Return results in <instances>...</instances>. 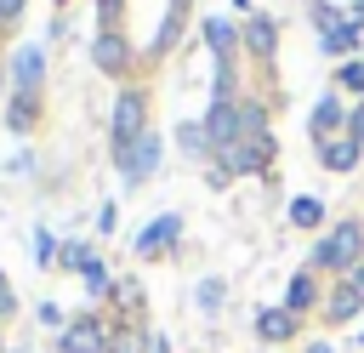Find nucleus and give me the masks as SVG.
I'll return each instance as SVG.
<instances>
[{"label": "nucleus", "instance_id": "obj_1", "mask_svg": "<svg viewBox=\"0 0 364 353\" xmlns=\"http://www.w3.org/2000/svg\"><path fill=\"white\" fill-rule=\"evenodd\" d=\"M159 154H165V142H159V131H142L131 148H114V165L131 176V182H142L154 165H159Z\"/></svg>", "mask_w": 364, "mask_h": 353}, {"label": "nucleus", "instance_id": "obj_2", "mask_svg": "<svg viewBox=\"0 0 364 353\" xmlns=\"http://www.w3.org/2000/svg\"><path fill=\"white\" fill-rule=\"evenodd\" d=\"M239 137H245V108H233V102L222 97V102L205 114V142H210V148H233Z\"/></svg>", "mask_w": 364, "mask_h": 353}, {"label": "nucleus", "instance_id": "obj_3", "mask_svg": "<svg viewBox=\"0 0 364 353\" xmlns=\"http://www.w3.org/2000/svg\"><path fill=\"white\" fill-rule=\"evenodd\" d=\"M142 137V91H119L114 97V148H131Z\"/></svg>", "mask_w": 364, "mask_h": 353}, {"label": "nucleus", "instance_id": "obj_4", "mask_svg": "<svg viewBox=\"0 0 364 353\" xmlns=\"http://www.w3.org/2000/svg\"><path fill=\"white\" fill-rule=\"evenodd\" d=\"M358 245H364V233L347 222L341 233H330V239L313 251V262H318V268H353V262H358Z\"/></svg>", "mask_w": 364, "mask_h": 353}, {"label": "nucleus", "instance_id": "obj_5", "mask_svg": "<svg viewBox=\"0 0 364 353\" xmlns=\"http://www.w3.org/2000/svg\"><path fill=\"white\" fill-rule=\"evenodd\" d=\"M313 23H318V34H324V51H353L358 46V17H336L330 6H313Z\"/></svg>", "mask_w": 364, "mask_h": 353}, {"label": "nucleus", "instance_id": "obj_6", "mask_svg": "<svg viewBox=\"0 0 364 353\" xmlns=\"http://www.w3.org/2000/svg\"><path fill=\"white\" fill-rule=\"evenodd\" d=\"M63 353H108V330H102V319H74L68 330H63Z\"/></svg>", "mask_w": 364, "mask_h": 353}, {"label": "nucleus", "instance_id": "obj_7", "mask_svg": "<svg viewBox=\"0 0 364 353\" xmlns=\"http://www.w3.org/2000/svg\"><path fill=\"white\" fill-rule=\"evenodd\" d=\"M176 222H182V216H159V222H154V228H148V233L136 239V251H142V256H154V251H165V245L176 239Z\"/></svg>", "mask_w": 364, "mask_h": 353}, {"label": "nucleus", "instance_id": "obj_8", "mask_svg": "<svg viewBox=\"0 0 364 353\" xmlns=\"http://www.w3.org/2000/svg\"><path fill=\"white\" fill-rule=\"evenodd\" d=\"M11 74H17V85H23V91H34V85H40V51H34V46H23V51L11 57Z\"/></svg>", "mask_w": 364, "mask_h": 353}, {"label": "nucleus", "instance_id": "obj_9", "mask_svg": "<svg viewBox=\"0 0 364 353\" xmlns=\"http://www.w3.org/2000/svg\"><path fill=\"white\" fill-rule=\"evenodd\" d=\"M256 330H262V336H267V342H284V336H290V330H296V319H290V313H284V307H267V313H262V319H256Z\"/></svg>", "mask_w": 364, "mask_h": 353}, {"label": "nucleus", "instance_id": "obj_10", "mask_svg": "<svg viewBox=\"0 0 364 353\" xmlns=\"http://www.w3.org/2000/svg\"><path fill=\"white\" fill-rule=\"evenodd\" d=\"M353 307H358V273H347V285L330 296V319H353Z\"/></svg>", "mask_w": 364, "mask_h": 353}, {"label": "nucleus", "instance_id": "obj_11", "mask_svg": "<svg viewBox=\"0 0 364 353\" xmlns=\"http://www.w3.org/2000/svg\"><path fill=\"white\" fill-rule=\"evenodd\" d=\"M182 11H188V0H171V11H165V23H159V34H154V51H165V46H176V28H182Z\"/></svg>", "mask_w": 364, "mask_h": 353}, {"label": "nucleus", "instance_id": "obj_12", "mask_svg": "<svg viewBox=\"0 0 364 353\" xmlns=\"http://www.w3.org/2000/svg\"><path fill=\"white\" fill-rule=\"evenodd\" d=\"M205 34H210V51H216V57H228V46H233V28H228L222 17H210V23H205Z\"/></svg>", "mask_w": 364, "mask_h": 353}, {"label": "nucleus", "instance_id": "obj_13", "mask_svg": "<svg viewBox=\"0 0 364 353\" xmlns=\"http://www.w3.org/2000/svg\"><path fill=\"white\" fill-rule=\"evenodd\" d=\"M318 216H324V205H318V199H296V205H290V222H296V228H313Z\"/></svg>", "mask_w": 364, "mask_h": 353}, {"label": "nucleus", "instance_id": "obj_14", "mask_svg": "<svg viewBox=\"0 0 364 353\" xmlns=\"http://www.w3.org/2000/svg\"><path fill=\"white\" fill-rule=\"evenodd\" d=\"M245 40H250V46H256V51H262V57H267V51H273V23H267V17H256V23H250V34H245Z\"/></svg>", "mask_w": 364, "mask_h": 353}, {"label": "nucleus", "instance_id": "obj_15", "mask_svg": "<svg viewBox=\"0 0 364 353\" xmlns=\"http://www.w3.org/2000/svg\"><path fill=\"white\" fill-rule=\"evenodd\" d=\"M108 353H148V342H142L136 330H119V336L108 342Z\"/></svg>", "mask_w": 364, "mask_h": 353}, {"label": "nucleus", "instance_id": "obj_16", "mask_svg": "<svg viewBox=\"0 0 364 353\" xmlns=\"http://www.w3.org/2000/svg\"><path fill=\"white\" fill-rule=\"evenodd\" d=\"M119 57H125L119 40H97V63H102V68H119Z\"/></svg>", "mask_w": 364, "mask_h": 353}, {"label": "nucleus", "instance_id": "obj_17", "mask_svg": "<svg viewBox=\"0 0 364 353\" xmlns=\"http://www.w3.org/2000/svg\"><path fill=\"white\" fill-rule=\"evenodd\" d=\"M313 302V279H290V313Z\"/></svg>", "mask_w": 364, "mask_h": 353}, {"label": "nucleus", "instance_id": "obj_18", "mask_svg": "<svg viewBox=\"0 0 364 353\" xmlns=\"http://www.w3.org/2000/svg\"><path fill=\"white\" fill-rule=\"evenodd\" d=\"M313 125H318V131H330V125H336V97H324V102L313 108Z\"/></svg>", "mask_w": 364, "mask_h": 353}, {"label": "nucleus", "instance_id": "obj_19", "mask_svg": "<svg viewBox=\"0 0 364 353\" xmlns=\"http://www.w3.org/2000/svg\"><path fill=\"white\" fill-rule=\"evenodd\" d=\"M341 80H347L353 91H364V63H347V68H341Z\"/></svg>", "mask_w": 364, "mask_h": 353}, {"label": "nucleus", "instance_id": "obj_20", "mask_svg": "<svg viewBox=\"0 0 364 353\" xmlns=\"http://www.w3.org/2000/svg\"><path fill=\"white\" fill-rule=\"evenodd\" d=\"M222 302V285H199V307H216Z\"/></svg>", "mask_w": 364, "mask_h": 353}, {"label": "nucleus", "instance_id": "obj_21", "mask_svg": "<svg viewBox=\"0 0 364 353\" xmlns=\"http://www.w3.org/2000/svg\"><path fill=\"white\" fill-rule=\"evenodd\" d=\"M6 313H11V285L0 279V319H6Z\"/></svg>", "mask_w": 364, "mask_h": 353}, {"label": "nucleus", "instance_id": "obj_22", "mask_svg": "<svg viewBox=\"0 0 364 353\" xmlns=\"http://www.w3.org/2000/svg\"><path fill=\"white\" fill-rule=\"evenodd\" d=\"M17 6H23V0H0V17H17Z\"/></svg>", "mask_w": 364, "mask_h": 353}, {"label": "nucleus", "instance_id": "obj_23", "mask_svg": "<svg viewBox=\"0 0 364 353\" xmlns=\"http://www.w3.org/2000/svg\"><path fill=\"white\" fill-rule=\"evenodd\" d=\"M307 353H330V347H324V342H318V347H307Z\"/></svg>", "mask_w": 364, "mask_h": 353}, {"label": "nucleus", "instance_id": "obj_24", "mask_svg": "<svg viewBox=\"0 0 364 353\" xmlns=\"http://www.w3.org/2000/svg\"><path fill=\"white\" fill-rule=\"evenodd\" d=\"M102 11H114V0H102Z\"/></svg>", "mask_w": 364, "mask_h": 353}]
</instances>
